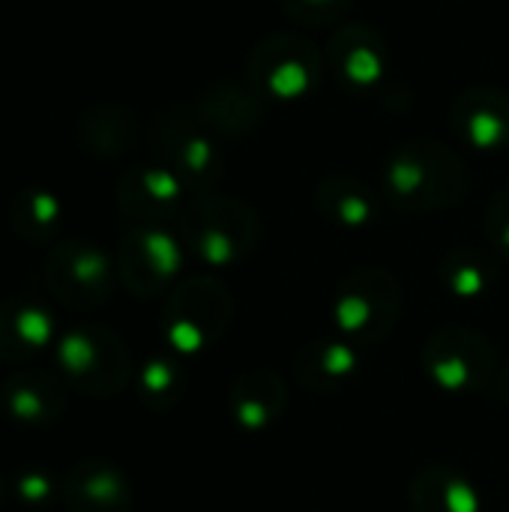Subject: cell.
I'll return each instance as SVG.
<instances>
[{
    "label": "cell",
    "mask_w": 509,
    "mask_h": 512,
    "mask_svg": "<svg viewBox=\"0 0 509 512\" xmlns=\"http://www.w3.org/2000/svg\"><path fill=\"white\" fill-rule=\"evenodd\" d=\"M57 360L66 378L87 393L117 390L126 378V360L117 342L96 327H75L57 345Z\"/></svg>",
    "instance_id": "obj_1"
},
{
    "label": "cell",
    "mask_w": 509,
    "mask_h": 512,
    "mask_svg": "<svg viewBox=\"0 0 509 512\" xmlns=\"http://www.w3.org/2000/svg\"><path fill=\"white\" fill-rule=\"evenodd\" d=\"M45 282L60 303L72 309H87L105 300L108 267L105 258L90 246H63L48 258Z\"/></svg>",
    "instance_id": "obj_2"
},
{
    "label": "cell",
    "mask_w": 509,
    "mask_h": 512,
    "mask_svg": "<svg viewBox=\"0 0 509 512\" xmlns=\"http://www.w3.org/2000/svg\"><path fill=\"white\" fill-rule=\"evenodd\" d=\"M54 321L48 309L30 297H9L0 303V360L24 363L51 342Z\"/></svg>",
    "instance_id": "obj_3"
},
{
    "label": "cell",
    "mask_w": 509,
    "mask_h": 512,
    "mask_svg": "<svg viewBox=\"0 0 509 512\" xmlns=\"http://www.w3.org/2000/svg\"><path fill=\"white\" fill-rule=\"evenodd\" d=\"M0 396H3L6 414L18 423H30V426L51 423L66 408V393L57 384V378H51L48 372H36V369L9 375Z\"/></svg>",
    "instance_id": "obj_4"
},
{
    "label": "cell",
    "mask_w": 509,
    "mask_h": 512,
    "mask_svg": "<svg viewBox=\"0 0 509 512\" xmlns=\"http://www.w3.org/2000/svg\"><path fill=\"white\" fill-rule=\"evenodd\" d=\"M63 501L69 512H123L126 489L111 468L99 462H81L66 474Z\"/></svg>",
    "instance_id": "obj_5"
},
{
    "label": "cell",
    "mask_w": 509,
    "mask_h": 512,
    "mask_svg": "<svg viewBox=\"0 0 509 512\" xmlns=\"http://www.w3.org/2000/svg\"><path fill=\"white\" fill-rule=\"evenodd\" d=\"M57 216V204L45 195H33L27 204L18 207L15 213V228L27 237V240H42L51 231V222Z\"/></svg>",
    "instance_id": "obj_6"
},
{
    "label": "cell",
    "mask_w": 509,
    "mask_h": 512,
    "mask_svg": "<svg viewBox=\"0 0 509 512\" xmlns=\"http://www.w3.org/2000/svg\"><path fill=\"white\" fill-rule=\"evenodd\" d=\"M18 495L27 501V504H42V501H48V495H51V483H48V477H42V474H24L21 480H18Z\"/></svg>",
    "instance_id": "obj_7"
},
{
    "label": "cell",
    "mask_w": 509,
    "mask_h": 512,
    "mask_svg": "<svg viewBox=\"0 0 509 512\" xmlns=\"http://www.w3.org/2000/svg\"><path fill=\"white\" fill-rule=\"evenodd\" d=\"M0 498H3V483H0Z\"/></svg>",
    "instance_id": "obj_8"
}]
</instances>
